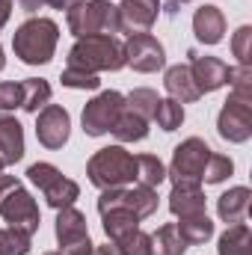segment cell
<instances>
[{
	"label": "cell",
	"instance_id": "obj_1",
	"mask_svg": "<svg viewBox=\"0 0 252 255\" xmlns=\"http://www.w3.org/2000/svg\"><path fill=\"white\" fill-rule=\"evenodd\" d=\"M57 42H60V27H57V21L42 18V15H33V18H27V21L15 30V36H12V51H15V57L24 65H45V63L54 60Z\"/></svg>",
	"mask_w": 252,
	"mask_h": 255
},
{
	"label": "cell",
	"instance_id": "obj_2",
	"mask_svg": "<svg viewBox=\"0 0 252 255\" xmlns=\"http://www.w3.org/2000/svg\"><path fill=\"white\" fill-rule=\"evenodd\" d=\"M77 71L101 74V71H119L125 68V45L116 36H86L77 39L68 51V65Z\"/></svg>",
	"mask_w": 252,
	"mask_h": 255
},
{
	"label": "cell",
	"instance_id": "obj_3",
	"mask_svg": "<svg viewBox=\"0 0 252 255\" xmlns=\"http://www.w3.org/2000/svg\"><path fill=\"white\" fill-rule=\"evenodd\" d=\"M86 175H89V184H95L98 190L127 187L136 181V154L125 151L122 145L98 148L86 163Z\"/></svg>",
	"mask_w": 252,
	"mask_h": 255
},
{
	"label": "cell",
	"instance_id": "obj_4",
	"mask_svg": "<svg viewBox=\"0 0 252 255\" xmlns=\"http://www.w3.org/2000/svg\"><path fill=\"white\" fill-rule=\"evenodd\" d=\"M0 217L15 226V229H24L27 235H36L39 232V205L36 199L27 193V187L21 184V178L15 175H3L0 172Z\"/></svg>",
	"mask_w": 252,
	"mask_h": 255
},
{
	"label": "cell",
	"instance_id": "obj_5",
	"mask_svg": "<svg viewBox=\"0 0 252 255\" xmlns=\"http://www.w3.org/2000/svg\"><path fill=\"white\" fill-rule=\"evenodd\" d=\"M68 30L77 39L86 36H116L122 33L119 9L110 0H83L68 9Z\"/></svg>",
	"mask_w": 252,
	"mask_h": 255
},
{
	"label": "cell",
	"instance_id": "obj_6",
	"mask_svg": "<svg viewBox=\"0 0 252 255\" xmlns=\"http://www.w3.org/2000/svg\"><path fill=\"white\" fill-rule=\"evenodd\" d=\"M208 157H211V145L202 136H187L184 142L175 145L166 178H172V184H202Z\"/></svg>",
	"mask_w": 252,
	"mask_h": 255
},
{
	"label": "cell",
	"instance_id": "obj_7",
	"mask_svg": "<svg viewBox=\"0 0 252 255\" xmlns=\"http://www.w3.org/2000/svg\"><path fill=\"white\" fill-rule=\"evenodd\" d=\"M27 178L42 190L45 196V202L54 208V211H60V208H68V205H74V199L80 196V187H77V181H71V178H65L63 172L54 166V163H30V169H27Z\"/></svg>",
	"mask_w": 252,
	"mask_h": 255
},
{
	"label": "cell",
	"instance_id": "obj_8",
	"mask_svg": "<svg viewBox=\"0 0 252 255\" xmlns=\"http://www.w3.org/2000/svg\"><path fill=\"white\" fill-rule=\"evenodd\" d=\"M107 211H130L136 220H145L157 211V190L133 184V187H113V190H101L98 196V214Z\"/></svg>",
	"mask_w": 252,
	"mask_h": 255
},
{
	"label": "cell",
	"instance_id": "obj_9",
	"mask_svg": "<svg viewBox=\"0 0 252 255\" xmlns=\"http://www.w3.org/2000/svg\"><path fill=\"white\" fill-rule=\"evenodd\" d=\"M125 110V95L116 92V89H104L98 92L80 113V125H83V133L86 136H104L110 133L116 119L122 116Z\"/></svg>",
	"mask_w": 252,
	"mask_h": 255
},
{
	"label": "cell",
	"instance_id": "obj_10",
	"mask_svg": "<svg viewBox=\"0 0 252 255\" xmlns=\"http://www.w3.org/2000/svg\"><path fill=\"white\" fill-rule=\"evenodd\" d=\"M217 133L226 142H247L252 136V95L232 92L217 116Z\"/></svg>",
	"mask_w": 252,
	"mask_h": 255
},
{
	"label": "cell",
	"instance_id": "obj_11",
	"mask_svg": "<svg viewBox=\"0 0 252 255\" xmlns=\"http://www.w3.org/2000/svg\"><path fill=\"white\" fill-rule=\"evenodd\" d=\"M122 45H125V65H130L139 74H151L166 65V51L151 33H133Z\"/></svg>",
	"mask_w": 252,
	"mask_h": 255
},
{
	"label": "cell",
	"instance_id": "obj_12",
	"mask_svg": "<svg viewBox=\"0 0 252 255\" xmlns=\"http://www.w3.org/2000/svg\"><path fill=\"white\" fill-rule=\"evenodd\" d=\"M68 136H71V116H68L65 107L48 104L36 113V139L45 148H51V151L63 148L68 142Z\"/></svg>",
	"mask_w": 252,
	"mask_h": 255
},
{
	"label": "cell",
	"instance_id": "obj_13",
	"mask_svg": "<svg viewBox=\"0 0 252 255\" xmlns=\"http://www.w3.org/2000/svg\"><path fill=\"white\" fill-rule=\"evenodd\" d=\"M187 57H190L187 68H190V74H193V80H196V86H199L202 95L229 86V65L223 63L220 57H202L196 51H187Z\"/></svg>",
	"mask_w": 252,
	"mask_h": 255
},
{
	"label": "cell",
	"instance_id": "obj_14",
	"mask_svg": "<svg viewBox=\"0 0 252 255\" xmlns=\"http://www.w3.org/2000/svg\"><path fill=\"white\" fill-rule=\"evenodd\" d=\"M119 9V24L122 33H148L160 15V0H122Z\"/></svg>",
	"mask_w": 252,
	"mask_h": 255
},
{
	"label": "cell",
	"instance_id": "obj_15",
	"mask_svg": "<svg viewBox=\"0 0 252 255\" xmlns=\"http://www.w3.org/2000/svg\"><path fill=\"white\" fill-rule=\"evenodd\" d=\"M193 33L202 45H220L223 36H226V15L220 6L214 3H205L196 9L193 15Z\"/></svg>",
	"mask_w": 252,
	"mask_h": 255
},
{
	"label": "cell",
	"instance_id": "obj_16",
	"mask_svg": "<svg viewBox=\"0 0 252 255\" xmlns=\"http://www.w3.org/2000/svg\"><path fill=\"white\" fill-rule=\"evenodd\" d=\"M24 157V128L15 116L0 113V163L15 166Z\"/></svg>",
	"mask_w": 252,
	"mask_h": 255
},
{
	"label": "cell",
	"instance_id": "obj_17",
	"mask_svg": "<svg viewBox=\"0 0 252 255\" xmlns=\"http://www.w3.org/2000/svg\"><path fill=\"white\" fill-rule=\"evenodd\" d=\"M205 205H208V199H205V193H202L199 184H172V193H169V211H172L178 220L208 214Z\"/></svg>",
	"mask_w": 252,
	"mask_h": 255
},
{
	"label": "cell",
	"instance_id": "obj_18",
	"mask_svg": "<svg viewBox=\"0 0 252 255\" xmlns=\"http://www.w3.org/2000/svg\"><path fill=\"white\" fill-rule=\"evenodd\" d=\"M163 89H166L169 98L178 101V104H193V101L202 98V92H199V86H196L190 68L187 65H181V63L166 68V74H163Z\"/></svg>",
	"mask_w": 252,
	"mask_h": 255
},
{
	"label": "cell",
	"instance_id": "obj_19",
	"mask_svg": "<svg viewBox=\"0 0 252 255\" xmlns=\"http://www.w3.org/2000/svg\"><path fill=\"white\" fill-rule=\"evenodd\" d=\"M250 199L252 193L250 187H232L229 193H223L217 199V214L226 226H235V223H244L247 214H250Z\"/></svg>",
	"mask_w": 252,
	"mask_h": 255
},
{
	"label": "cell",
	"instance_id": "obj_20",
	"mask_svg": "<svg viewBox=\"0 0 252 255\" xmlns=\"http://www.w3.org/2000/svg\"><path fill=\"white\" fill-rule=\"evenodd\" d=\"M57 244H71V241H80V238H89V229H86V217L68 205V208H60L57 211Z\"/></svg>",
	"mask_w": 252,
	"mask_h": 255
},
{
	"label": "cell",
	"instance_id": "obj_21",
	"mask_svg": "<svg viewBox=\"0 0 252 255\" xmlns=\"http://www.w3.org/2000/svg\"><path fill=\"white\" fill-rule=\"evenodd\" d=\"M217 255H252V232L247 223H235L220 235Z\"/></svg>",
	"mask_w": 252,
	"mask_h": 255
},
{
	"label": "cell",
	"instance_id": "obj_22",
	"mask_svg": "<svg viewBox=\"0 0 252 255\" xmlns=\"http://www.w3.org/2000/svg\"><path fill=\"white\" fill-rule=\"evenodd\" d=\"M48 104H51V83L48 80H42V77L21 80V110L24 113H39Z\"/></svg>",
	"mask_w": 252,
	"mask_h": 255
},
{
	"label": "cell",
	"instance_id": "obj_23",
	"mask_svg": "<svg viewBox=\"0 0 252 255\" xmlns=\"http://www.w3.org/2000/svg\"><path fill=\"white\" fill-rule=\"evenodd\" d=\"M184 253H187V241L181 238L175 223H166L151 235V255H184Z\"/></svg>",
	"mask_w": 252,
	"mask_h": 255
},
{
	"label": "cell",
	"instance_id": "obj_24",
	"mask_svg": "<svg viewBox=\"0 0 252 255\" xmlns=\"http://www.w3.org/2000/svg\"><path fill=\"white\" fill-rule=\"evenodd\" d=\"M122 145L125 142H142L145 136H148V122L142 119V116H136L133 110H122V116L116 119V125H113V130H110Z\"/></svg>",
	"mask_w": 252,
	"mask_h": 255
},
{
	"label": "cell",
	"instance_id": "obj_25",
	"mask_svg": "<svg viewBox=\"0 0 252 255\" xmlns=\"http://www.w3.org/2000/svg\"><path fill=\"white\" fill-rule=\"evenodd\" d=\"M166 181V166L157 154H136V184L157 190Z\"/></svg>",
	"mask_w": 252,
	"mask_h": 255
},
{
	"label": "cell",
	"instance_id": "obj_26",
	"mask_svg": "<svg viewBox=\"0 0 252 255\" xmlns=\"http://www.w3.org/2000/svg\"><path fill=\"white\" fill-rule=\"evenodd\" d=\"M101 223H104V235H107V241H119V238H125L127 232H133V229H139V220L130 214V211H107V214H101Z\"/></svg>",
	"mask_w": 252,
	"mask_h": 255
},
{
	"label": "cell",
	"instance_id": "obj_27",
	"mask_svg": "<svg viewBox=\"0 0 252 255\" xmlns=\"http://www.w3.org/2000/svg\"><path fill=\"white\" fill-rule=\"evenodd\" d=\"M181 238L187 241V247H196V244H205L214 238V223L208 220V214H199V217H187L181 223H175Z\"/></svg>",
	"mask_w": 252,
	"mask_h": 255
},
{
	"label": "cell",
	"instance_id": "obj_28",
	"mask_svg": "<svg viewBox=\"0 0 252 255\" xmlns=\"http://www.w3.org/2000/svg\"><path fill=\"white\" fill-rule=\"evenodd\" d=\"M30 250H33V235L15 226L0 229V255H27Z\"/></svg>",
	"mask_w": 252,
	"mask_h": 255
},
{
	"label": "cell",
	"instance_id": "obj_29",
	"mask_svg": "<svg viewBox=\"0 0 252 255\" xmlns=\"http://www.w3.org/2000/svg\"><path fill=\"white\" fill-rule=\"evenodd\" d=\"M157 92L154 89H148V86H139V89H133L130 95H125V107L127 110H133L136 116H142L145 122H151L154 119V110H157Z\"/></svg>",
	"mask_w": 252,
	"mask_h": 255
},
{
	"label": "cell",
	"instance_id": "obj_30",
	"mask_svg": "<svg viewBox=\"0 0 252 255\" xmlns=\"http://www.w3.org/2000/svg\"><path fill=\"white\" fill-rule=\"evenodd\" d=\"M154 122L160 130H178L184 125V104L172 101V98H160L157 101V110H154Z\"/></svg>",
	"mask_w": 252,
	"mask_h": 255
},
{
	"label": "cell",
	"instance_id": "obj_31",
	"mask_svg": "<svg viewBox=\"0 0 252 255\" xmlns=\"http://www.w3.org/2000/svg\"><path fill=\"white\" fill-rule=\"evenodd\" d=\"M232 172H235V160H232L229 154H217V151H211L202 181H205V184H223Z\"/></svg>",
	"mask_w": 252,
	"mask_h": 255
},
{
	"label": "cell",
	"instance_id": "obj_32",
	"mask_svg": "<svg viewBox=\"0 0 252 255\" xmlns=\"http://www.w3.org/2000/svg\"><path fill=\"white\" fill-rule=\"evenodd\" d=\"M116 250L122 255H151V235H145L142 229H133L116 241Z\"/></svg>",
	"mask_w": 252,
	"mask_h": 255
},
{
	"label": "cell",
	"instance_id": "obj_33",
	"mask_svg": "<svg viewBox=\"0 0 252 255\" xmlns=\"http://www.w3.org/2000/svg\"><path fill=\"white\" fill-rule=\"evenodd\" d=\"M232 54L238 57V65H250V57H252V27L250 24L238 27L235 39H232Z\"/></svg>",
	"mask_w": 252,
	"mask_h": 255
},
{
	"label": "cell",
	"instance_id": "obj_34",
	"mask_svg": "<svg viewBox=\"0 0 252 255\" xmlns=\"http://www.w3.org/2000/svg\"><path fill=\"white\" fill-rule=\"evenodd\" d=\"M60 80H63V86H68V89H98L101 86V77L98 74L77 71V68H65Z\"/></svg>",
	"mask_w": 252,
	"mask_h": 255
},
{
	"label": "cell",
	"instance_id": "obj_35",
	"mask_svg": "<svg viewBox=\"0 0 252 255\" xmlns=\"http://www.w3.org/2000/svg\"><path fill=\"white\" fill-rule=\"evenodd\" d=\"M229 86L238 95H252V68L250 65H229Z\"/></svg>",
	"mask_w": 252,
	"mask_h": 255
},
{
	"label": "cell",
	"instance_id": "obj_36",
	"mask_svg": "<svg viewBox=\"0 0 252 255\" xmlns=\"http://www.w3.org/2000/svg\"><path fill=\"white\" fill-rule=\"evenodd\" d=\"M21 107V83H0V113Z\"/></svg>",
	"mask_w": 252,
	"mask_h": 255
},
{
	"label": "cell",
	"instance_id": "obj_37",
	"mask_svg": "<svg viewBox=\"0 0 252 255\" xmlns=\"http://www.w3.org/2000/svg\"><path fill=\"white\" fill-rule=\"evenodd\" d=\"M95 253V244L89 238H80V241H71V244H63L57 255H92Z\"/></svg>",
	"mask_w": 252,
	"mask_h": 255
},
{
	"label": "cell",
	"instance_id": "obj_38",
	"mask_svg": "<svg viewBox=\"0 0 252 255\" xmlns=\"http://www.w3.org/2000/svg\"><path fill=\"white\" fill-rule=\"evenodd\" d=\"M15 3H18V6H21L27 15H36L42 6H48V0H15Z\"/></svg>",
	"mask_w": 252,
	"mask_h": 255
},
{
	"label": "cell",
	"instance_id": "obj_39",
	"mask_svg": "<svg viewBox=\"0 0 252 255\" xmlns=\"http://www.w3.org/2000/svg\"><path fill=\"white\" fill-rule=\"evenodd\" d=\"M9 15H12V0H0V30L6 27Z\"/></svg>",
	"mask_w": 252,
	"mask_h": 255
},
{
	"label": "cell",
	"instance_id": "obj_40",
	"mask_svg": "<svg viewBox=\"0 0 252 255\" xmlns=\"http://www.w3.org/2000/svg\"><path fill=\"white\" fill-rule=\"evenodd\" d=\"M92 255H122V253L116 250V244H113V241H107V244L95 247V253H92Z\"/></svg>",
	"mask_w": 252,
	"mask_h": 255
},
{
	"label": "cell",
	"instance_id": "obj_41",
	"mask_svg": "<svg viewBox=\"0 0 252 255\" xmlns=\"http://www.w3.org/2000/svg\"><path fill=\"white\" fill-rule=\"evenodd\" d=\"M77 3H83V0H48V6H54V9H71V6H77Z\"/></svg>",
	"mask_w": 252,
	"mask_h": 255
},
{
	"label": "cell",
	"instance_id": "obj_42",
	"mask_svg": "<svg viewBox=\"0 0 252 255\" xmlns=\"http://www.w3.org/2000/svg\"><path fill=\"white\" fill-rule=\"evenodd\" d=\"M6 65V57H3V45H0V68Z\"/></svg>",
	"mask_w": 252,
	"mask_h": 255
},
{
	"label": "cell",
	"instance_id": "obj_43",
	"mask_svg": "<svg viewBox=\"0 0 252 255\" xmlns=\"http://www.w3.org/2000/svg\"><path fill=\"white\" fill-rule=\"evenodd\" d=\"M172 3H175V6H178V3H190V0H172Z\"/></svg>",
	"mask_w": 252,
	"mask_h": 255
},
{
	"label": "cell",
	"instance_id": "obj_44",
	"mask_svg": "<svg viewBox=\"0 0 252 255\" xmlns=\"http://www.w3.org/2000/svg\"><path fill=\"white\" fill-rule=\"evenodd\" d=\"M42 255H57V253H42Z\"/></svg>",
	"mask_w": 252,
	"mask_h": 255
},
{
	"label": "cell",
	"instance_id": "obj_45",
	"mask_svg": "<svg viewBox=\"0 0 252 255\" xmlns=\"http://www.w3.org/2000/svg\"><path fill=\"white\" fill-rule=\"evenodd\" d=\"M0 172H3V163H0Z\"/></svg>",
	"mask_w": 252,
	"mask_h": 255
}]
</instances>
